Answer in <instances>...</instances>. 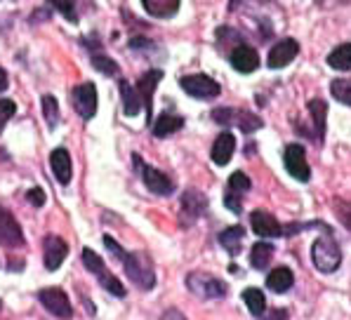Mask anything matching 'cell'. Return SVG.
I'll list each match as a JSON object with an SVG mask.
<instances>
[{
    "label": "cell",
    "mask_w": 351,
    "mask_h": 320,
    "mask_svg": "<svg viewBox=\"0 0 351 320\" xmlns=\"http://www.w3.org/2000/svg\"><path fill=\"white\" fill-rule=\"evenodd\" d=\"M160 78H163V73L156 71V69H154V71L144 73L142 78H139V83H137L139 99H142L144 111H147V121H149V125H154V123H151V113H154V92H156V85L160 83Z\"/></svg>",
    "instance_id": "15"
},
{
    "label": "cell",
    "mask_w": 351,
    "mask_h": 320,
    "mask_svg": "<svg viewBox=\"0 0 351 320\" xmlns=\"http://www.w3.org/2000/svg\"><path fill=\"white\" fill-rule=\"evenodd\" d=\"M182 127H184V118L175 116V113H163L158 121L151 125V130H154V137H158V139L170 137V134H175L177 130H182Z\"/></svg>",
    "instance_id": "21"
},
{
    "label": "cell",
    "mask_w": 351,
    "mask_h": 320,
    "mask_svg": "<svg viewBox=\"0 0 351 320\" xmlns=\"http://www.w3.org/2000/svg\"><path fill=\"white\" fill-rule=\"evenodd\" d=\"M14 111H17V104L12 99H0V132H3V127L8 125L10 118L14 116Z\"/></svg>",
    "instance_id": "34"
},
{
    "label": "cell",
    "mask_w": 351,
    "mask_h": 320,
    "mask_svg": "<svg viewBox=\"0 0 351 320\" xmlns=\"http://www.w3.org/2000/svg\"><path fill=\"white\" fill-rule=\"evenodd\" d=\"M213 121L224 125V127H241V132H245V134L257 132L264 125V121L257 113L243 111V108H215Z\"/></svg>",
    "instance_id": "4"
},
{
    "label": "cell",
    "mask_w": 351,
    "mask_h": 320,
    "mask_svg": "<svg viewBox=\"0 0 351 320\" xmlns=\"http://www.w3.org/2000/svg\"><path fill=\"white\" fill-rule=\"evenodd\" d=\"M104 245L109 247V252L113 257L121 259L123 269H125L128 278L132 280L139 290H154L156 285V271L151 259L144 252H125L111 236H104Z\"/></svg>",
    "instance_id": "1"
},
{
    "label": "cell",
    "mask_w": 351,
    "mask_h": 320,
    "mask_svg": "<svg viewBox=\"0 0 351 320\" xmlns=\"http://www.w3.org/2000/svg\"><path fill=\"white\" fill-rule=\"evenodd\" d=\"M186 287L191 295L201 297V299H222L229 292L224 280H219L217 275L208 273V271H191L186 275Z\"/></svg>",
    "instance_id": "3"
},
{
    "label": "cell",
    "mask_w": 351,
    "mask_h": 320,
    "mask_svg": "<svg viewBox=\"0 0 351 320\" xmlns=\"http://www.w3.org/2000/svg\"><path fill=\"white\" fill-rule=\"evenodd\" d=\"M26 198H29V203L34 205V208H43L45 205V193H43V188H31L29 193H26Z\"/></svg>",
    "instance_id": "36"
},
{
    "label": "cell",
    "mask_w": 351,
    "mask_h": 320,
    "mask_svg": "<svg viewBox=\"0 0 351 320\" xmlns=\"http://www.w3.org/2000/svg\"><path fill=\"white\" fill-rule=\"evenodd\" d=\"M134 162H137L139 175H142L144 184H147V188H149L151 193H156V196H170V193L175 191V184H172L160 170H156V167H151V165H147V162H142L139 156H134Z\"/></svg>",
    "instance_id": "8"
},
{
    "label": "cell",
    "mask_w": 351,
    "mask_h": 320,
    "mask_svg": "<svg viewBox=\"0 0 351 320\" xmlns=\"http://www.w3.org/2000/svg\"><path fill=\"white\" fill-rule=\"evenodd\" d=\"M300 52V42L295 38H283L269 52V69H285Z\"/></svg>",
    "instance_id": "14"
},
{
    "label": "cell",
    "mask_w": 351,
    "mask_h": 320,
    "mask_svg": "<svg viewBox=\"0 0 351 320\" xmlns=\"http://www.w3.org/2000/svg\"><path fill=\"white\" fill-rule=\"evenodd\" d=\"M93 66L97 69V71H101V73H106V75H118V64L113 62L111 57H106V54H101V52H93Z\"/></svg>",
    "instance_id": "30"
},
{
    "label": "cell",
    "mask_w": 351,
    "mask_h": 320,
    "mask_svg": "<svg viewBox=\"0 0 351 320\" xmlns=\"http://www.w3.org/2000/svg\"><path fill=\"white\" fill-rule=\"evenodd\" d=\"M180 88L184 90L189 97H193V99H215V97L219 95V83L205 73L182 75Z\"/></svg>",
    "instance_id": "6"
},
{
    "label": "cell",
    "mask_w": 351,
    "mask_h": 320,
    "mask_svg": "<svg viewBox=\"0 0 351 320\" xmlns=\"http://www.w3.org/2000/svg\"><path fill=\"white\" fill-rule=\"evenodd\" d=\"M335 214H337V219L342 221L344 229L351 231V203L349 200H342V198H335Z\"/></svg>",
    "instance_id": "33"
},
{
    "label": "cell",
    "mask_w": 351,
    "mask_h": 320,
    "mask_svg": "<svg viewBox=\"0 0 351 320\" xmlns=\"http://www.w3.org/2000/svg\"><path fill=\"white\" fill-rule=\"evenodd\" d=\"M0 245L8 249H17L24 245V233H21L19 221L3 205H0Z\"/></svg>",
    "instance_id": "9"
},
{
    "label": "cell",
    "mask_w": 351,
    "mask_h": 320,
    "mask_svg": "<svg viewBox=\"0 0 351 320\" xmlns=\"http://www.w3.org/2000/svg\"><path fill=\"white\" fill-rule=\"evenodd\" d=\"M250 179L247 175H243V172H234V175L229 177V193H236V196H243V193L250 191Z\"/></svg>",
    "instance_id": "32"
},
{
    "label": "cell",
    "mask_w": 351,
    "mask_h": 320,
    "mask_svg": "<svg viewBox=\"0 0 351 320\" xmlns=\"http://www.w3.org/2000/svg\"><path fill=\"white\" fill-rule=\"evenodd\" d=\"M69 21H75V0H50Z\"/></svg>",
    "instance_id": "35"
},
{
    "label": "cell",
    "mask_w": 351,
    "mask_h": 320,
    "mask_svg": "<svg viewBox=\"0 0 351 320\" xmlns=\"http://www.w3.org/2000/svg\"><path fill=\"white\" fill-rule=\"evenodd\" d=\"M142 5L151 17H158V19L175 17L180 12V0H142Z\"/></svg>",
    "instance_id": "22"
},
{
    "label": "cell",
    "mask_w": 351,
    "mask_h": 320,
    "mask_svg": "<svg viewBox=\"0 0 351 320\" xmlns=\"http://www.w3.org/2000/svg\"><path fill=\"white\" fill-rule=\"evenodd\" d=\"M69 254V243L59 236H45L43 241V257H45V269L57 271L64 264Z\"/></svg>",
    "instance_id": "12"
},
{
    "label": "cell",
    "mask_w": 351,
    "mask_h": 320,
    "mask_svg": "<svg viewBox=\"0 0 351 320\" xmlns=\"http://www.w3.org/2000/svg\"><path fill=\"white\" fill-rule=\"evenodd\" d=\"M267 320H288V311L285 308H276L267 316Z\"/></svg>",
    "instance_id": "38"
},
{
    "label": "cell",
    "mask_w": 351,
    "mask_h": 320,
    "mask_svg": "<svg viewBox=\"0 0 351 320\" xmlns=\"http://www.w3.org/2000/svg\"><path fill=\"white\" fill-rule=\"evenodd\" d=\"M328 66L335 71H349L351 69V42H342L328 54Z\"/></svg>",
    "instance_id": "26"
},
{
    "label": "cell",
    "mask_w": 351,
    "mask_h": 320,
    "mask_svg": "<svg viewBox=\"0 0 351 320\" xmlns=\"http://www.w3.org/2000/svg\"><path fill=\"white\" fill-rule=\"evenodd\" d=\"M250 226L257 236L262 238H276V236H283V226L276 221V217L267 214V212H252L250 214Z\"/></svg>",
    "instance_id": "18"
},
{
    "label": "cell",
    "mask_w": 351,
    "mask_h": 320,
    "mask_svg": "<svg viewBox=\"0 0 351 320\" xmlns=\"http://www.w3.org/2000/svg\"><path fill=\"white\" fill-rule=\"evenodd\" d=\"M243 301H245L247 311H250L252 316L264 318V313H267V299H264L262 290H257V287H247V290H243Z\"/></svg>",
    "instance_id": "25"
},
{
    "label": "cell",
    "mask_w": 351,
    "mask_h": 320,
    "mask_svg": "<svg viewBox=\"0 0 351 320\" xmlns=\"http://www.w3.org/2000/svg\"><path fill=\"white\" fill-rule=\"evenodd\" d=\"M311 262H314V267L321 273H332V271L339 269V264H342V249H339L337 241H335L330 231H323V236L314 243V247H311Z\"/></svg>",
    "instance_id": "2"
},
{
    "label": "cell",
    "mask_w": 351,
    "mask_h": 320,
    "mask_svg": "<svg viewBox=\"0 0 351 320\" xmlns=\"http://www.w3.org/2000/svg\"><path fill=\"white\" fill-rule=\"evenodd\" d=\"M163 320H186L184 316H182L177 308H167V311L163 313Z\"/></svg>",
    "instance_id": "39"
},
{
    "label": "cell",
    "mask_w": 351,
    "mask_h": 320,
    "mask_svg": "<svg viewBox=\"0 0 351 320\" xmlns=\"http://www.w3.org/2000/svg\"><path fill=\"white\" fill-rule=\"evenodd\" d=\"M295 278H293V271L288 267H278L276 271H271V273L267 275V287L271 292H276V295H283V292H288L290 287H293Z\"/></svg>",
    "instance_id": "23"
},
{
    "label": "cell",
    "mask_w": 351,
    "mask_h": 320,
    "mask_svg": "<svg viewBox=\"0 0 351 320\" xmlns=\"http://www.w3.org/2000/svg\"><path fill=\"white\" fill-rule=\"evenodd\" d=\"M236 151V137L231 132H222L213 144V162L215 165H226Z\"/></svg>",
    "instance_id": "20"
},
{
    "label": "cell",
    "mask_w": 351,
    "mask_h": 320,
    "mask_svg": "<svg viewBox=\"0 0 351 320\" xmlns=\"http://www.w3.org/2000/svg\"><path fill=\"white\" fill-rule=\"evenodd\" d=\"M229 62L239 73H252V71H257V66H259L257 50L250 45H245V42L229 52Z\"/></svg>",
    "instance_id": "16"
},
{
    "label": "cell",
    "mask_w": 351,
    "mask_h": 320,
    "mask_svg": "<svg viewBox=\"0 0 351 320\" xmlns=\"http://www.w3.org/2000/svg\"><path fill=\"white\" fill-rule=\"evenodd\" d=\"M243 236H245V229H243V226H229V229H224L219 233V245H222L229 254H239Z\"/></svg>",
    "instance_id": "27"
},
{
    "label": "cell",
    "mask_w": 351,
    "mask_h": 320,
    "mask_svg": "<svg viewBox=\"0 0 351 320\" xmlns=\"http://www.w3.org/2000/svg\"><path fill=\"white\" fill-rule=\"evenodd\" d=\"M271 257H274L271 243H257V245H252L250 249V264H252V269H257V271L267 269L269 264H271Z\"/></svg>",
    "instance_id": "28"
},
{
    "label": "cell",
    "mask_w": 351,
    "mask_h": 320,
    "mask_svg": "<svg viewBox=\"0 0 351 320\" xmlns=\"http://www.w3.org/2000/svg\"><path fill=\"white\" fill-rule=\"evenodd\" d=\"M121 99H123V113L125 116H137L142 111V99H139V92L132 88L125 80H121Z\"/></svg>",
    "instance_id": "24"
},
{
    "label": "cell",
    "mask_w": 351,
    "mask_h": 320,
    "mask_svg": "<svg viewBox=\"0 0 351 320\" xmlns=\"http://www.w3.org/2000/svg\"><path fill=\"white\" fill-rule=\"evenodd\" d=\"M8 85H10V78H8V73H5V69L0 66V92L8 90Z\"/></svg>",
    "instance_id": "40"
},
{
    "label": "cell",
    "mask_w": 351,
    "mask_h": 320,
    "mask_svg": "<svg viewBox=\"0 0 351 320\" xmlns=\"http://www.w3.org/2000/svg\"><path fill=\"white\" fill-rule=\"evenodd\" d=\"M38 299H40V304L52 313V316H57L62 320H71L73 308H71V301H69V297L64 290H59V287H45V290L38 292Z\"/></svg>",
    "instance_id": "7"
},
{
    "label": "cell",
    "mask_w": 351,
    "mask_h": 320,
    "mask_svg": "<svg viewBox=\"0 0 351 320\" xmlns=\"http://www.w3.org/2000/svg\"><path fill=\"white\" fill-rule=\"evenodd\" d=\"M80 257H83L85 269L93 271L97 278H99V285L104 287V290H109L111 295H116V297H125V287H123L121 280H118L116 275L104 267V262H101V257L95 252V249L85 247L83 252H80Z\"/></svg>",
    "instance_id": "5"
},
{
    "label": "cell",
    "mask_w": 351,
    "mask_h": 320,
    "mask_svg": "<svg viewBox=\"0 0 351 320\" xmlns=\"http://www.w3.org/2000/svg\"><path fill=\"white\" fill-rule=\"evenodd\" d=\"M50 165H52V172H55L57 182L62 184V186H69V182H71V156H69L66 149H55L50 156Z\"/></svg>",
    "instance_id": "19"
},
{
    "label": "cell",
    "mask_w": 351,
    "mask_h": 320,
    "mask_svg": "<svg viewBox=\"0 0 351 320\" xmlns=\"http://www.w3.org/2000/svg\"><path fill=\"white\" fill-rule=\"evenodd\" d=\"M73 106L78 111L80 118L90 121L97 113V88L93 83H80L78 88H73Z\"/></svg>",
    "instance_id": "11"
},
{
    "label": "cell",
    "mask_w": 351,
    "mask_h": 320,
    "mask_svg": "<svg viewBox=\"0 0 351 320\" xmlns=\"http://www.w3.org/2000/svg\"><path fill=\"white\" fill-rule=\"evenodd\" d=\"M283 162H285V170L293 175L297 182H309L311 170H309V162H306V151L304 146L300 144H290L283 153Z\"/></svg>",
    "instance_id": "10"
},
{
    "label": "cell",
    "mask_w": 351,
    "mask_h": 320,
    "mask_svg": "<svg viewBox=\"0 0 351 320\" xmlns=\"http://www.w3.org/2000/svg\"><path fill=\"white\" fill-rule=\"evenodd\" d=\"M330 95L339 104H347L351 106V80H344V78H337L330 83Z\"/></svg>",
    "instance_id": "29"
},
{
    "label": "cell",
    "mask_w": 351,
    "mask_h": 320,
    "mask_svg": "<svg viewBox=\"0 0 351 320\" xmlns=\"http://www.w3.org/2000/svg\"><path fill=\"white\" fill-rule=\"evenodd\" d=\"M180 208H182V219H184V224H193L198 217L205 214L208 198H205L201 191H196V188H186L184 196H182Z\"/></svg>",
    "instance_id": "13"
},
{
    "label": "cell",
    "mask_w": 351,
    "mask_h": 320,
    "mask_svg": "<svg viewBox=\"0 0 351 320\" xmlns=\"http://www.w3.org/2000/svg\"><path fill=\"white\" fill-rule=\"evenodd\" d=\"M224 203H226V208H229L234 214H239L241 210H243V208H241V196H236V193H229V191H226Z\"/></svg>",
    "instance_id": "37"
},
{
    "label": "cell",
    "mask_w": 351,
    "mask_h": 320,
    "mask_svg": "<svg viewBox=\"0 0 351 320\" xmlns=\"http://www.w3.org/2000/svg\"><path fill=\"white\" fill-rule=\"evenodd\" d=\"M306 111H309L311 121H314V132H311V142L321 144L323 139H326V127H328V104L323 99H311L309 104H306Z\"/></svg>",
    "instance_id": "17"
},
{
    "label": "cell",
    "mask_w": 351,
    "mask_h": 320,
    "mask_svg": "<svg viewBox=\"0 0 351 320\" xmlns=\"http://www.w3.org/2000/svg\"><path fill=\"white\" fill-rule=\"evenodd\" d=\"M43 113H45V121L50 127H57L59 125V104L52 95H45L43 97Z\"/></svg>",
    "instance_id": "31"
}]
</instances>
